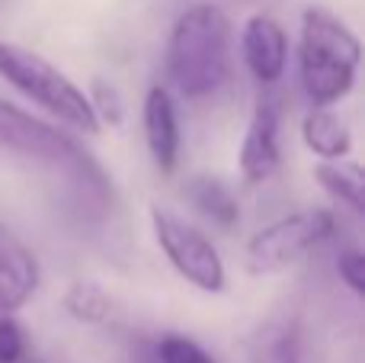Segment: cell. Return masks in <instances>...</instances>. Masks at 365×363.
Wrapping results in <instances>:
<instances>
[{
    "label": "cell",
    "mask_w": 365,
    "mask_h": 363,
    "mask_svg": "<svg viewBox=\"0 0 365 363\" xmlns=\"http://www.w3.org/2000/svg\"><path fill=\"white\" fill-rule=\"evenodd\" d=\"M90 106L96 113V122H109V126H119L122 122V96L113 84L106 81H93V96H90Z\"/></svg>",
    "instance_id": "2e32d148"
},
{
    "label": "cell",
    "mask_w": 365,
    "mask_h": 363,
    "mask_svg": "<svg viewBox=\"0 0 365 363\" xmlns=\"http://www.w3.org/2000/svg\"><path fill=\"white\" fill-rule=\"evenodd\" d=\"M231 19L215 4H192L167 39V77L189 100L212 96L231 77Z\"/></svg>",
    "instance_id": "6da1fadb"
},
{
    "label": "cell",
    "mask_w": 365,
    "mask_h": 363,
    "mask_svg": "<svg viewBox=\"0 0 365 363\" xmlns=\"http://www.w3.org/2000/svg\"><path fill=\"white\" fill-rule=\"evenodd\" d=\"M314 177L336 203L349 206L353 212H362L365 209V199H362V190H365V174L356 161L349 158H340V161H321L314 167Z\"/></svg>",
    "instance_id": "4fadbf2b"
},
{
    "label": "cell",
    "mask_w": 365,
    "mask_h": 363,
    "mask_svg": "<svg viewBox=\"0 0 365 363\" xmlns=\"http://www.w3.org/2000/svg\"><path fill=\"white\" fill-rule=\"evenodd\" d=\"M23 363H42V360H36V357H26Z\"/></svg>",
    "instance_id": "d6986e66"
},
{
    "label": "cell",
    "mask_w": 365,
    "mask_h": 363,
    "mask_svg": "<svg viewBox=\"0 0 365 363\" xmlns=\"http://www.w3.org/2000/svg\"><path fill=\"white\" fill-rule=\"evenodd\" d=\"M336 229V219L330 209H302L285 219H276L272 225L259 229L247 242L244 264L253 277L279 274V270L298 264L314 248H321Z\"/></svg>",
    "instance_id": "277c9868"
},
{
    "label": "cell",
    "mask_w": 365,
    "mask_h": 363,
    "mask_svg": "<svg viewBox=\"0 0 365 363\" xmlns=\"http://www.w3.org/2000/svg\"><path fill=\"white\" fill-rule=\"evenodd\" d=\"M64 309L74 315L77 322L87 325H100L113 315V299L106 296V289L93 280H77L71 283V289L64 293Z\"/></svg>",
    "instance_id": "5bb4252c"
},
{
    "label": "cell",
    "mask_w": 365,
    "mask_h": 363,
    "mask_svg": "<svg viewBox=\"0 0 365 363\" xmlns=\"http://www.w3.org/2000/svg\"><path fill=\"white\" fill-rule=\"evenodd\" d=\"M302 139L321 161H340L353 151V132L330 106H311L302 122Z\"/></svg>",
    "instance_id": "8fae6325"
},
{
    "label": "cell",
    "mask_w": 365,
    "mask_h": 363,
    "mask_svg": "<svg viewBox=\"0 0 365 363\" xmlns=\"http://www.w3.org/2000/svg\"><path fill=\"white\" fill-rule=\"evenodd\" d=\"M0 77L10 87H16L26 100L38 103L45 113L61 119L64 126L81 129V132H90V135L100 132V122H96V113L90 106V96L61 68H55L48 58L38 55V51L0 39Z\"/></svg>",
    "instance_id": "3957f363"
},
{
    "label": "cell",
    "mask_w": 365,
    "mask_h": 363,
    "mask_svg": "<svg viewBox=\"0 0 365 363\" xmlns=\"http://www.w3.org/2000/svg\"><path fill=\"white\" fill-rule=\"evenodd\" d=\"M42 270L38 257L10 225L0 222V315H13L32 299Z\"/></svg>",
    "instance_id": "ba28073f"
},
{
    "label": "cell",
    "mask_w": 365,
    "mask_h": 363,
    "mask_svg": "<svg viewBox=\"0 0 365 363\" xmlns=\"http://www.w3.org/2000/svg\"><path fill=\"white\" fill-rule=\"evenodd\" d=\"M32 357L29 334L13 315H0V363H23Z\"/></svg>",
    "instance_id": "9a60e30c"
},
{
    "label": "cell",
    "mask_w": 365,
    "mask_h": 363,
    "mask_svg": "<svg viewBox=\"0 0 365 363\" xmlns=\"http://www.w3.org/2000/svg\"><path fill=\"white\" fill-rule=\"evenodd\" d=\"M0 148L13 154H23L32 161H45L55 167H71V171H93L87 151H81L71 135L48 122L36 119L32 113L0 100Z\"/></svg>",
    "instance_id": "8992f818"
},
{
    "label": "cell",
    "mask_w": 365,
    "mask_h": 363,
    "mask_svg": "<svg viewBox=\"0 0 365 363\" xmlns=\"http://www.w3.org/2000/svg\"><path fill=\"white\" fill-rule=\"evenodd\" d=\"M151 229L158 238L160 251L167 254V261L173 264V270L186 283H192L202 293H221L227 283L225 261H221L218 248L212 244V238L205 232L186 225L173 212H164L154 206L151 209Z\"/></svg>",
    "instance_id": "5b68a950"
},
{
    "label": "cell",
    "mask_w": 365,
    "mask_h": 363,
    "mask_svg": "<svg viewBox=\"0 0 365 363\" xmlns=\"http://www.w3.org/2000/svg\"><path fill=\"white\" fill-rule=\"evenodd\" d=\"M362 45L359 36L324 6H308L302 13V45H298V68H302L304 94L314 106H330L343 100L356 84Z\"/></svg>",
    "instance_id": "7a4b0ae2"
},
{
    "label": "cell",
    "mask_w": 365,
    "mask_h": 363,
    "mask_svg": "<svg viewBox=\"0 0 365 363\" xmlns=\"http://www.w3.org/2000/svg\"><path fill=\"white\" fill-rule=\"evenodd\" d=\"M259 363H298V354H295V344L292 338H279L259 354Z\"/></svg>",
    "instance_id": "ac0fdd59"
},
{
    "label": "cell",
    "mask_w": 365,
    "mask_h": 363,
    "mask_svg": "<svg viewBox=\"0 0 365 363\" xmlns=\"http://www.w3.org/2000/svg\"><path fill=\"white\" fill-rule=\"evenodd\" d=\"M182 197L192 203L199 216H205L212 225L231 229L240 222V203L231 193V187L221 184L218 177H192L182 187Z\"/></svg>",
    "instance_id": "7c38bea8"
},
{
    "label": "cell",
    "mask_w": 365,
    "mask_h": 363,
    "mask_svg": "<svg viewBox=\"0 0 365 363\" xmlns=\"http://www.w3.org/2000/svg\"><path fill=\"white\" fill-rule=\"evenodd\" d=\"M279 135H282V96L266 94L253 106L244 141H240V174H244V180L263 184L279 171V161H282Z\"/></svg>",
    "instance_id": "52a82bcc"
},
{
    "label": "cell",
    "mask_w": 365,
    "mask_h": 363,
    "mask_svg": "<svg viewBox=\"0 0 365 363\" xmlns=\"http://www.w3.org/2000/svg\"><path fill=\"white\" fill-rule=\"evenodd\" d=\"M240 55L259 84H276L289 61V36L282 23L266 13H253L240 29Z\"/></svg>",
    "instance_id": "9c48e42d"
},
{
    "label": "cell",
    "mask_w": 365,
    "mask_h": 363,
    "mask_svg": "<svg viewBox=\"0 0 365 363\" xmlns=\"http://www.w3.org/2000/svg\"><path fill=\"white\" fill-rule=\"evenodd\" d=\"M141 122H145V141L151 161L160 174H173L180 164V116L177 103H173L167 87H151L145 96V109H141Z\"/></svg>",
    "instance_id": "30bf717a"
},
{
    "label": "cell",
    "mask_w": 365,
    "mask_h": 363,
    "mask_svg": "<svg viewBox=\"0 0 365 363\" xmlns=\"http://www.w3.org/2000/svg\"><path fill=\"white\" fill-rule=\"evenodd\" d=\"M336 274L343 277V283H346L356 296L365 293V254L356 244L340 251V257H336Z\"/></svg>",
    "instance_id": "e0dca14e"
}]
</instances>
